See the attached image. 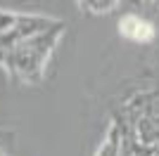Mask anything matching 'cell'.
Segmentation results:
<instances>
[{
  "mask_svg": "<svg viewBox=\"0 0 159 156\" xmlns=\"http://www.w3.org/2000/svg\"><path fill=\"white\" fill-rule=\"evenodd\" d=\"M121 31L126 33L128 38H133V40H150V38H152V33H154V28L147 24L145 19L128 17V19L121 24Z\"/></svg>",
  "mask_w": 159,
  "mask_h": 156,
  "instance_id": "1",
  "label": "cell"
}]
</instances>
